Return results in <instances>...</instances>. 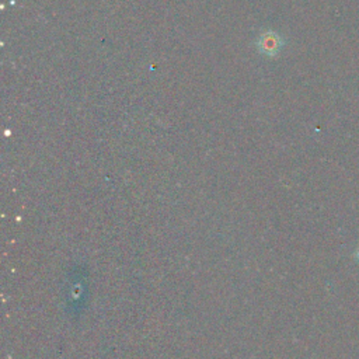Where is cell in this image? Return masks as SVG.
<instances>
[{
	"label": "cell",
	"mask_w": 359,
	"mask_h": 359,
	"mask_svg": "<svg viewBox=\"0 0 359 359\" xmlns=\"http://www.w3.org/2000/svg\"><path fill=\"white\" fill-rule=\"evenodd\" d=\"M264 47L267 48V53H274L281 48V42L280 38L277 36L273 34H268L264 37Z\"/></svg>",
	"instance_id": "1"
},
{
	"label": "cell",
	"mask_w": 359,
	"mask_h": 359,
	"mask_svg": "<svg viewBox=\"0 0 359 359\" xmlns=\"http://www.w3.org/2000/svg\"><path fill=\"white\" fill-rule=\"evenodd\" d=\"M355 260L359 262V247H358L356 251H355Z\"/></svg>",
	"instance_id": "2"
}]
</instances>
